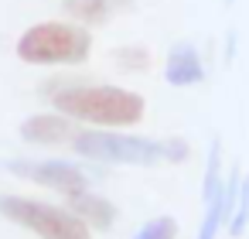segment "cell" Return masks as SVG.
Masks as SVG:
<instances>
[{
  "label": "cell",
  "instance_id": "cell-13",
  "mask_svg": "<svg viewBox=\"0 0 249 239\" xmlns=\"http://www.w3.org/2000/svg\"><path fill=\"white\" fill-rule=\"evenodd\" d=\"M113 62L123 69V72H143L150 65V52L143 45H123L113 52Z\"/></svg>",
  "mask_w": 249,
  "mask_h": 239
},
{
  "label": "cell",
  "instance_id": "cell-1",
  "mask_svg": "<svg viewBox=\"0 0 249 239\" xmlns=\"http://www.w3.org/2000/svg\"><path fill=\"white\" fill-rule=\"evenodd\" d=\"M48 103L75 123H89L99 130H126L137 127L147 113V99L123 86H89L82 79H52L45 86Z\"/></svg>",
  "mask_w": 249,
  "mask_h": 239
},
{
  "label": "cell",
  "instance_id": "cell-2",
  "mask_svg": "<svg viewBox=\"0 0 249 239\" xmlns=\"http://www.w3.org/2000/svg\"><path fill=\"white\" fill-rule=\"evenodd\" d=\"M14 52L24 65H79L92 52V35L75 21H38L18 38Z\"/></svg>",
  "mask_w": 249,
  "mask_h": 239
},
{
  "label": "cell",
  "instance_id": "cell-10",
  "mask_svg": "<svg viewBox=\"0 0 249 239\" xmlns=\"http://www.w3.org/2000/svg\"><path fill=\"white\" fill-rule=\"evenodd\" d=\"M120 4L123 0H65V14L82 28H96V24H106L120 11Z\"/></svg>",
  "mask_w": 249,
  "mask_h": 239
},
{
  "label": "cell",
  "instance_id": "cell-14",
  "mask_svg": "<svg viewBox=\"0 0 249 239\" xmlns=\"http://www.w3.org/2000/svg\"><path fill=\"white\" fill-rule=\"evenodd\" d=\"M130 239H178V222L171 215H157V219L143 222Z\"/></svg>",
  "mask_w": 249,
  "mask_h": 239
},
{
  "label": "cell",
  "instance_id": "cell-12",
  "mask_svg": "<svg viewBox=\"0 0 249 239\" xmlns=\"http://www.w3.org/2000/svg\"><path fill=\"white\" fill-rule=\"evenodd\" d=\"M249 229V174L239 178V191H235V205L229 215V236H242Z\"/></svg>",
  "mask_w": 249,
  "mask_h": 239
},
{
  "label": "cell",
  "instance_id": "cell-11",
  "mask_svg": "<svg viewBox=\"0 0 249 239\" xmlns=\"http://www.w3.org/2000/svg\"><path fill=\"white\" fill-rule=\"evenodd\" d=\"M225 184V174H222V144L212 140L208 147V161H205V178H201V205L212 202Z\"/></svg>",
  "mask_w": 249,
  "mask_h": 239
},
{
  "label": "cell",
  "instance_id": "cell-6",
  "mask_svg": "<svg viewBox=\"0 0 249 239\" xmlns=\"http://www.w3.org/2000/svg\"><path fill=\"white\" fill-rule=\"evenodd\" d=\"M79 133L75 120H69L65 113H35L21 123V137L28 144H41V147H58L69 144Z\"/></svg>",
  "mask_w": 249,
  "mask_h": 239
},
{
  "label": "cell",
  "instance_id": "cell-7",
  "mask_svg": "<svg viewBox=\"0 0 249 239\" xmlns=\"http://www.w3.org/2000/svg\"><path fill=\"white\" fill-rule=\"evenodd\" d=\"M164 75L174 89H191L205 79V65H201V52L191 45V41H178L171 52H167V62H164Z\"/></svg>",
  "mask_w": 249,
  "mask_h": 239
},
{
  "label": "cell",
  "instance_id": "cell-9",
  "mask_svg": "<svg viewBox=\"0 0 249 239\" xmlns=\"http://www.w3.org/2000/svg\"><path fill=\"white\" fill-rule=\"evenodd\" d=\"M69 205H72L69 212H75L89 229H109L113 219H116V205L109 198H103L99 191H92V188H82V191L69 195Z\"/></svg>",
  "mask_w": 249,
  "mask_h": 239
},
{
  "label": "cell",
  "instance_id": "cell-8",
  "mask_svg": "<svg viewBox=\"0 0 249 239\" xmlns=\"http://www.w3.org/2000/svg\"><path fill=\"white\" fill-rule=\"evenodd\" d=\"M239 171H229L222 191L205 202V215H201V225H198V239H218V232L225 229L229 215H232V205H235V191H239Z\"/></svg>",
  "mask_w": 249,
  "mask_h": 239
},
{
  "label": "cell",
  "instance_id": "cell-15",
  "mask_svg": "<svg viewBox=\"0 0 249 239\" xmlns=\"http://www.w3.org/2000/svg\"><path fill=\"white\" fill-rule=\"evenodd\" d=\"M160 144H164V161H171V164H184L188 154H191L184 137H171V140H160Z\"/></svg>",
  "mask_w": 249,
  "mask_h": 239
},
{
  "label": "cell",
  "instance_id": "cell-4",
  "mask_svg": "<svg viewBox=\"0 0 249 239\" xmlns=\"http://www.w3.org/2000/svg\"><path fill=\"white\" fill-rule=\"evenodd\" d=\"M72 150L89 157V161H106V164H160L164 161V144L150 137H133L120 130H79L72 140Z\"/></svg>",
  "mask_w": 249,
  "mask_h": 239
},
{
  "label": "cell",
  "instance_id": "cell-3",
  "mask_svg": "<svg viewBox=\"0 0 249 239\" xmlns=\"http://www.w3.org/2000/svg\"><path fill=\"white\" fill-rule=\"evenodd\" d=\"M0 215L14 225L41 236V239H92V229L69 208L21 198V195H0Z\"/></svg>",
  "mask_w": 249,
  "mask_h": 239
},
{
  "label": "cell",
  "instance_id": "cell-5",
  "mask_svg": "<svg viewBox=\"0 0 249 239\" xmlns=\"http://www.w3.org/2000/svg\"><path fill=\"white\" fill-rule=\"evenodd\" d=\"M7 171L24 178V181H35V184H45L52 191H62V195H75L82 188H89V178L79 164H69L62 157H45V161H24V157H14L7 161Z\"/></svg>",
  "mask_w": 249,
  "mask_h": 239
}]
</instances>
